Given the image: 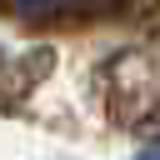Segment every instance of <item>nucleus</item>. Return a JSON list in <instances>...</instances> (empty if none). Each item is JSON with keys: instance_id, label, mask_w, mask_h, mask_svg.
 Masks as SVG:
<instances>
[{"instance_id": "nucleus-1", "label": "nucleus", "mask_w": 160, "mask_h": 160, "mask_svg": "<svg viewBox=\"0 0 160 160\" xmlns=\"http://www.w3.org/2000/svg\"><path fill=\"white\" fill-rule=\"evenodd\" d=\"M20 5H40V0H20Z\"/></svg>"}]
</instances>
